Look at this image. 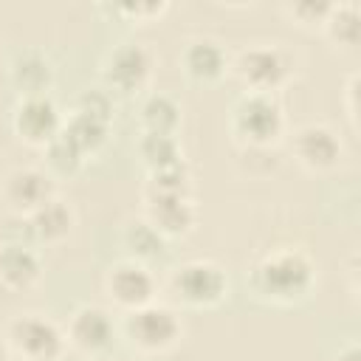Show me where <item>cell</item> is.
Instances as JSON below:
<instances>
[{"mask_svg": "<svg viewBox=\"0 0 361 361\" xmlns=\"http://www.w3.org/2000/svg\"><path fill=\"white\" fill-rule=\"evenodd\" d=\"M178 65L183 71V76L195 85H217L223 76H228L231 68V51L209 34H197L189 37L180 45L178 54Z\"/></svg>", "mask_w": 361, "mask_h": 361, "instance_id": "obj_14", "label": "cell"}, {"mask_svg": "<svg viewBox=\"0 0 361 361\" xmlns=\"http://www.w3.org/2000/svg\"><path fill=\"white\" fill-rule=\"evenodd\" d=\"M28 223H31V234H34L37 248L39 245H56V243L71 237V231L76 226V212H73V206L68 200H62L56 195L42 209L28 214Z\"/></svg>", "mask_w": 361, "mask_h": 361, "instance_id": "obj_19", "label": "cell"}, {"mask_svg": "<svg viewBox=\"0 0 361 361\" xmlns=\"http://www.w3.org/2000/svg\"><path fill=\"white\" fill-rule=\"evenodd\" d=\"M8 85L17 93V99L23 96H48L54 82H56V68L54 59L39 51V48H23L11 56L8 68H6Z\"/></svg>", "mask_w": 361, "mask_h": 361, "instance_id": "obj_15", "label": "cell"}, {"mask_svg": "<svg viewBox=\"0 0 361 361\" xmlns=\"http://www.w3.org/2000/svg\"><path fill=\"white\" fill-rule=\"evenodd\" d=\"M333 361H361V347H358V341H355V338L344 341V344L336 350Z\"/></svg>", "mask_w": 361, "mask_h": 361, "instance_id": "obj_29", "label": "cell"}, {"mask_svg": "<svg viewBox=\"0 0 361 361\" xmlns=\"http://www.w3.org/2000/svg\"><path fill=\"white\" fill-rule=\"evenodd\" d=\"M141 217L158 228L169 243L189 237L197 226L195 195H152L141 192Z\"/></svg>", "mask_w": 361, "mask_h": 361, "instance_id": "obj_13", "label": "cell"}, {"mask_svg": "<svg viewBox=\"0 0 361 361\" xmlns=\"http://www.w3.org/2000/svg\"><path fill=\"white\" fill-rule=\"evenodd\" d=\"M42 158H45V164H42V169H48L54 178H71V175H76L82 166H85V152L65 135V133H59L54 141H48L45 147H42Z\"/></svg>", "mask_w": 361, "mask_h": 361, "instance_id": "obj_23", "label": "cell"}, {"mask_svg": "<svg viewBox=\"0 0 361 361\" xmlns=\"http://www.w3.org/2000/svg\"><path fill=\"white\" fill-rule=\"evenodd\" d=\"M65 113L56 99L48 96H23L11 107V130L28 147H45L62 133Z\"/></svg>", "mask_w": 361, "mask_h": 361, "instance_id": "obj_10", "label": "cell"}, {"mask_svg": "<svg viewBox=\"0 0 361 361\" xmlns=\"http://www.w3.org/2000/svg\"><path fill=\"white\" fill-rule=\"evenodd\" d=\"M152 73H155V54L149 45L138 39H121L104 54L99 65L102 87L124 99L144 96L152 82Z\"/></svg>", "mask_w": 361, "mask_h": 361, "instance_id": "obj_6", "label": "cell"}, {"mask_svg": "<svg viewBox=\"0 0 361 361\" xmlns=\"http://www.w3.org/2000/svg\"><path fill=\"white\" fill-rule=\"evenodd\" d=\"M330 6H333V3L299 0V3H285V6H282V14H285L293 25H299V28H305V31H319L322 23H324V17H327V11H330Z\"/></svg>", "mask_w": 361, "mask_h": 361, "instance_id": "obj_26", "label": "cell"}, {"mask_svg": "<svg viewBox=\"0 0 361 361\" xmlns=\"http://www.w3.org/2000/svg\"><path fill=\"white\" fill-rule=\"evenodd\" d=\"M11 355L23 361H59L68 350L65 330L45 313H17L8 319L3 333Z\"/></svg>", "mask_w": 361, "mask_h": 361, "instance_id": "obj_7", "label": "cell"}, {"mask_svg": "<svg viewBox=\"0 0 361 361\" xmlns=\"http://www.w3.org/2000/svg\"><path fill=\"white\" fill-rule=\"evenodd\" d=\"M288 130L285 107L268 93H240L228 107V133L240 149H276Z\"/></svg>", "mask_w": 361, "mask_h": 361, "instance_id": "obj_4", "label": "cell"}, {"mask_svg": "<svg viewBox=\"0 0 361 361\" xmlns=\"http://www.w3.org/2000/svg\"><path fill=\"white\" fill-rule=\"evenodd\" d=\"M319 31L336 51H353L361 39V6L355 0L333 3Z\"/></svg>", "mask_w": 361, "mask_h": 361, "instance_id": "obj_20", "label": "cell"}, {"mask_svg": "<svg viewBox=\"0 0 361 361\" xmlns=\"http://www.w3.org/2000/svg\"><path fill=\"white\" fill-rule=\"evenodd\" d=\"M102 14H110L127 25H147L169 11L166 0H121V3H99Z\"/></svg>", "mask_w": 361, "mask_h": 361, "instance_id": "obj_24", "label": "cell"}, {"mask_svg": "<svg viewBox=\"0 0 361 361\" xmlns=\"http://www.w3.org/2000/svg\"><path fill=\"white\" fill-rule=\"evenodd\" d=\"M0 361H11V350L6 347V341L0 338Z\"/></svg>", "mask_w": 361, "mask_h": 361, "instance_id": "obj_30", "label": "cell"}, {"mask_svg": "<svg viewBox=\"0 0 361 361\" xmlns=\"http://www.w3.org/2000/svg\"><path fill=\"white\" fill-rule=\"evenodd\" d=\"M133 361H144V358H133Z\"/></svg>", "mask_w": 361, "mask_h": 361, "instance_id": "obj_31", "label": "cell"}, {"mask_svg": "<svg viewBox=\"0 0 361 361\" xmlns=\"http://www.w3.org/2000/svg\"><path fill=\"white\" fill-rule=\"evenodd\" d=\"M138 158L147 166V172L166 169L183 164V144L178 135H164V133H141L135 141Z\"/></svg>", "mask_w": 361, "mask_h": 361, "instance_id": "obj_22", "label": "cell"}, {"mask_svg": "<svg viewBox=\"0 0 361 361\" xmlns=\"http://www.w3.org/2000/svg\"><path fill=\"white\" fill-rule=\"evenodd\" d=\"M71 110H79V113H87V116L113 121V116H116V102H113V93L99 85V87H85V90H79V96L73 99V107H71Z\"/></svg>", "mask_w": 361, "mask_h": 361, "instance_id": "obj_27", "label": "cell"}, {"mask_svg": "<svg viewBox=\"0 0 361 361\" xmlns=\"http://www.w3.org/2000/svg\"><path fill=\"white\" fill-rule=\"evenodd\" d=\"M102 290L118 313H130V310H138V307L155 302L161 288H158L155 268H149L138 259L121 257L107 265V271L102 276Z\"/></svg>", "mask_w": 361, "mask_h": 361, "instance_id": "obj_8", "label": "cell"}, {"mask_svg": "<svg viewBox=\"0 0 361 361\" xmlns=\"http://www.w3.org/2000/svg\"><path fill=\"white\" fill-rule=\"evenodd\" d=\"M299 71V56L276 39H257L231 54L228 73L240 82L243 93H268L276 96L293 82Z\"/></svg>", "mask_w": 361, "mask_h": 361, "instance_id": "obj_2", "label": "cell"}, {"mask_svg": "<svg viewBox=\"0 0 361 361\" xmlns=\"http://www.w3.org/2000/svg\"><path fill=\"white\" fill-rule=\"evenodd\" d=\"M183 124L180 102L166 90H147L138 102V127L141 133H164L178 135Z\"/></svg>", "mask_w": 361, "mask_h": 361, "instance_id": "obj_18", "label": "cell"}, {"mask_svg": "<svg viewBox=\"0 0 361 361\" xmlns=\"http://www.w3.org/2000/svg\"><path fill=\"white\" fill-rule=\"evenodd\" d=\"M344 113L350 121V130H358V71L347 73L344 79Z\"/></svg>", "mask_w": 361, "mask_h": 361, "instance_id": "obj_28", "label": "cell"}, {"mask_svg": "<svg viewBox=\"0 0 361 361\" xmlns=\"http://www.w3.org/2000/svg\"><path fill=\"white\" fill-rule=\"evenodd\" d=\"M110 124H113V121H104V118L87 116V113L71 110V113H65L62 133L85 152V158H93V155L102 152L104 144L110 141Z\"/></svg>", "mask_w": 361, "mask_h": 361, "instance_id": "obj_21", "label": "cell"}, {"mask_svg": "<svg viewBox=\"0 0 361 361\" xmlns=\"http://www.w3.org/2000/svg\"><path fill=\"white\" fill-rule=\"evenodd\" d=\"M166 293L175 305L189 310H209L217 307L228 296V274L220 262L195 257L175 265L166 276Z\"/></svg>", "mask_w": 361, "mask_h": 361, "instance_id": "obj_5", "label": "cell"}, {"mask_svg": "<svg viewBox=\"0 0 361 361\" xmlns=\"http://www.w3.org/2000/svg\"><path fill=\"white\" fill-rule=\"evenodd\" d=\"M316 282H319V265L299 245L268 248L251 262L245 274L251 299L271 307L302 305L316 290Z\"/></svg>", "mask_w": 361, "mask_h": 361, "instance_id": "obj_1", "label": "cell"}, {"mask_svg": "<svg viewBox=\"0 0 361 361\" xmlns=\"http://www.w3.org/2000/svg\"><path fill=\"white\" fill-rule=\"evenodd\" d=\"M56 197V178L42 166H14L0 180V200L8 214L28 217Z\"/></svg>", "mask_w": 361, "mask_h": 361, "instance_id": "obj_11", "label": "cell"}, {"mask_svg": "<svg viewBox=\"0 0 361 361\" xmlns=\"http://www.w3.org/2000/svg\"><path fill=\"white\" fill-rule=\"evenodd\" d=\"M290 149L296 164L310 175H327L344 158L341 135L324 121H307L296 127L290 138Z\"/></svg>", "mask_w": 361, "mask_h": 361, "instance_id": "obj_12", "label": "cell"}, {"mask_svg": "<svg viewBox=\"0 0 361 361\" xmlns=\"http://www.w3.org/2000/svg\"><path fill=\"white\" fill-rule=\"evenodd\" d=\"M42 274V257L34 245L0 240V288L11 293H25L39 285Z\"/></svg>", "mask_w": 361, "mask_h": 361, "instance_id": "obj_16", "label": "cell"}, {"mask_svg": "<svg viewBox=\"0 0 361 361\" xmlns=\"http://www.w3.org/2000/svg\"><path fill=\"white\" fill-rule=\"evenodd\" d=\"M186 336V324L180 313L166 302H149L138 310L121 313L118 319V338L138 355V358H158L172 353Z\"/></svg>", "mask_w": 361, "mask_h": 361, "instance_id": "obj_3", "label": "cell"}, {"mask_svg": "<svg viewBox=\"0 0 361 361\" xmlns=\"http://www.w3.org/2000/svg\"><path fill=\"white\" fill-rule=\"evenodd\" d=\"M62 330H65L68 347L87 358L107 355L118 341V319L113 316L110 307L96 305V302L76 305L68 322L62 324Z\"/></svg>", "mask_w": 361, "mask_h": 361, "instance_id": "obj_9", "label": "cell"}, {"mask_svg": "<svg viewBox=\"0 0 361 361\" xmlns=\"http://www.w3.org/2000/svg\"><path fill=\"white\" fill-rule=\"evenodd\" d=\"M169 240L152 228L141 214L138 217H127L124 226H121V248H124V257L130 259H138L144 265H158L169 257Z\"/></svg>", "mask_w": 361, "mask_h": 361, "instance_id": "obj_17", "label": "cell"}, {"mask_svg": "<svg viewBox=\"0 0 361 361\" xmlns=\"http://www.w3.org/2000/svg\"><path fill=\"white\" fill-rule=\"evenodd\" d=\"M144 192H152V195H192V172H189L186 161L178 164V166L147 172Z\"/></svg>", "mask_w": 361, "mask_h": 361, "instance_id": "obj_25", "label": "cell"}]
</instances>
